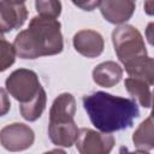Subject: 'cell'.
Wrapping results in <instances>:
<instances>
[{
  "mask_svg": "<svg viewBox=\"0 0 154 154\" xmlns=\"http://www.w3.org/2000/svg\"><path fill=\"white\" fill-rule=\"evenodd\" d=\"M82 101L93 125L105 134L128 129L140 117L137 103L129 97L95 91L84 95Z\"/></svg>",
  "mask_w": 154,
  "mask_h": 154,
  "instance_id": "obj_1",
  "label": "cell"
},
{
  "mask_svg": "<svg viewBox=\"0 0 154 154\" xmlns=\"http://www.w3.org/2000/svg\"><path fill=\"white\" fill-rule=\"evenodd\" d=\"M16 55L22 59H36L63 52L64 40L58 19L35 16L29 26L17 34L13 41Z\"/></svg>",
  "mask_w": 154,
  "mask_h": 154,
  "instance_id": "obj_2",
  "label": "cell"
},
{
  "mask_svg": "<svg viewBox=\"0 0 154 154\" xmlns=\"http://www.w3.org/2000/svg\"><path fill=\"white\" fill-rule=\"evenodd\" d=\"M76 100L72 94L58 95L49 109L48 136L53 144L69 148L75 144L79 129L75 123Z\"/></svg>",
  "mask_w": 154,
  "mask_h": 154,
  "instance_id": "obj_3",
  "label": "cell"
},
{
  "mask_svg": "<svg viewBox=\"0 0 154 154\" xmlns=\"http://www.w3.org/2000/svg\"><path fill=\"white\" fill-rule=\"evenodd\" d=\"M112 43L118 59L124 66L147 57L143 36L134 25H118L112 31Z\"/></svg>",
  "mask_w": 154,
  "mask_h": 154,
  "instance_id": "obj_4",
  "label": "cell"
},
{
  "mask_svg": "<svg viewBox=\"0 0 154 154\" xmlns=\"http://www.w3.org/2000/svg\"><path fill=\"white\" fill-rule=\"evenodd\" d=\"M5 87L6 91L19 101L20 105H26L46 93L36 72L29 69L14 70L6 78Z\"/></svg>",
  "mask_w": 154,
  "mask_h": 154,
  "instance_id": "obj_5",
  "label": "cell"
},
{
  "mask_svg": "<svg viewBox=\"0 0 154 154\" xmlns=\"http://www.w3.org/2000/svg\"><path fill=\"white\" fill-rule=\"evenodd\" d=\"M75 144L79 154H109L116 144V138L111 134L82 128Z\"/></svg>",
  "mask_w": 154,
  "mask_h": 154,
  "instance_id": "obj_6",
  "label": "cell"
},
{
  "mask_svg": "<svg viewBox=\"0 0 154 154\" xmlns=\"http://www.w3.org/2000/svg\"><path fill=\"white\" fill-rule=\"evenodd\" d=\"M35 141L34 130L23 123H12L0 130V144L8 152L29 149Z\"/></svg>",
  "mask_w": 154,
  "mask_h": 154,
  "instance_id": "obj_7",
  "label": "cell"
},
{
  "mask_svg": "<svg viewBox=\"0 0 154 154\" xmlns=\"http://www.w3.org/2000/svg\"><path fill=\"white\" fill-rule=\"evenodd\" d=\"M28 18V8L22 1H0V32L19 29Z\"/></svg>",
  "mask_w": 154,
  "mask_h": 154,
  "instance_id": "obj_8",
  "label": "cell"
},
{
  "mask_svg": "<svg viewBox=\"0 0 154 154\" xmlns=\"http://www.w3.org/2000/svg\"><path fill=\"white\" fill-rule=\"evenodd\" d=\"M136 8V4L130 0H105L100 1L99 10L102 17L112 24H125Z\"/></svg>",
  "mask_w": 154,
  "mask_h": 154,
  "instance_id": "obj_9",
  "label": "cell"
},
{
  "mask_svg": "<svg viewBox=\"0 0 154 154\" xmlns=\"http://www.w3.org/2000/svg\"><path fill=\"white\" fill-rule=\"evenodd\" d=\"M72 43L75 49L87 58H96L101 55L105 48V41L102 35L90 29H84L76 32Z\"/></svg>",
  "mask_w": 154,
  "mask_h": 154,
  "instance_id": "obj_10",
  "label": "cell"
},
{
  "mask_svg": "<svg viewBox=\"0 0 154 154\" xmlns=\"http://www.w3.org/2000/svg\"><path fill=\"white\" fill-rule=\"evenodd\" d=\"M93 81L103 88H112L118 84L123 77V69L116 61L108 60L99 64L93 70Z\"/></svg>",
  "mask_w": 154,
  "mask_h": 154,
  "instance_id": "obj_11",
  "label": "cell"
},
{
  "mask_svg": "<svg viewBox=\"0 0 154 154\" xmlns=\"http://www.w3.org/2000/svg\"><path fill=\"white\" fill-rule=\"evenodd\" d=\"M124 85L126 91L130 94V96L136 103H140L144 108L152 107V91H150L152 85H149L142 79L132 78V77L125 78Z\"/></svg>",
  "mask_w": 154,
  "mask_h": 154,
  "instance_id": "obj_12",
  "label": "cell"
},
{
  "mask_svg": "<svg viewBox=\"0 0 154 154\" xmlns=\"http://www.w3.org/2000/svg\"><path fill=\"white\" fill-rule=\"evenodd\" d=\"M126 73L129 77L138 78L148 83L149 85H153L154 82V61L150 57H144L138 60H135L128 65L124 66Z\"/></svg>",
  "mask_w": 154,
  "mask_h": 154,
  "instance_id": "obj_13",
  "label": "cell"
},
{
  "mask_svg": "<svg viewBox=\"0 0 154 154\" xmlns=\"http://www.w3.org/2000/svg\"><path fill=\"white\" fill-rule=\"evenodd\" d=\"M153 116L149 114L132 135V142L138 150H152L154 148V126H153Z\"/></svg>",
  "mask_w": 154,
  "mask_h": 154,
  "instance_id": "obj_14",
  "label": "cell"
},
{
  "mask_svg": "<svg viewBox=\"0 0 154 154\" xmlns=\"http://www.w3.org/2000/svg\"><path fill=\"white\" fill-rule=\"evenodd\" d=\"M46 102H47V95H46V93H43L34 101H31L26 105H20L19 111H20L22 117L28 122L37 120L42 116V113L46 108Z\"/></svg>",
  "mask_w": 154,
  "mask_h": 154,
  "instance_id": "obj_15",
  "label": "cell"
},
{
  "mask_svg": "<svg viewBox=\"0 0 154 154\" xmlns=\"http://www.w3.org/2000/svg\"><path fill=\"white\" fill-rule=\"evenodd\" d=\"M16 60V51L2 32H0V72L6 71Z\"/></svg>",
  "mask_w": 154,
  "mask_h": 154,
  "instance_id": "obj_16",
  "label": "cell"
},
{
  "mask_svg": "<svg viewBox=\"0 0 154 154\" xmlns=\"http://www.w3.org/2000/svg\"><path fill=\"white\" fill-rule=\"evenodd\" d=\"M35 7H36V11H37L38 16H41V17L57 19L61 13V2L60 1H54V0L42 1V0H37L35 2Z\"/></svg>",
  "mask_w": 154,
  "mask_h": 154,
  "instance_id": "obj_17",
  "label": "cell"
},
{
  "mask_svg": "<svg viewBox=\"0 0 154 154\" xmlns=\"http://www.w3.org/2000/svg\"><path fill=\"white\" fill-rule=\"evenodd\" d=\"M10 108H11V101L8 97V93L5 89L0 88V117L7 114Z\"/></svg>",
  "mask_w": 154,
  "mask_h": 154,
  "instance_id": "obj_18",
  "label": "cell"
},
{
  "mask_svg": "<svg viewBox=\"0 0 154 154\" xmlns=\"http://www.w3.org/2000/svg\"><path fill=\"white\" fill-rule=\"evenodd\" d=\"M100 1H87V2H73V5L83 8L84 11H93L95 7H99Z\"/></svg>",
  "mask_w": 154,
  "mask_h": 154,
  "instance_id": "obj_19",
  "label": "cell"
},
{
  "mask_svg": "<svg viewBox=\"0 0 154 154\" xmlns=\"http://www.w3.org/2000/svg\"><path fill=\"white\" fill-rule=\"evenodd\" d=\"M144 11L148 16H153V13H154V1L153 0L144 2Z\"/></svg>",
  "mask_w": 154,
  "mask_h": 154,
  "instance_id": "obj_20",
  "label": "cell"
},
{
  "mask_svg": "<svg viewBox=\"0 0 154 154\" xmlns=\"http://www.w3.org/2000/svg\"><path fill=\"white\" fill-rule=\"evenodd\" d=\"M118 154H149L148 152H146V150H136V152H130L126 147H124V146H122L120 148H119V153Z\"/></svg>",
  "mask_w": 154,
  "mask_h": 154,
  "instance_id": "obj_21",
  "label": "cell"
},
{
  "mask_svg": "<svg viewBox=\"0 0 154 154\" xmlns=\"http://www.w3.org/2000/svg\"><path fill=\"white\" fill-rule=\"evenodd\" d=\"M153 28V23H149L148 24V26H147V32H146V35H147V38H148V42L152 45L153 43V35H152V29Z\"/></svg>",
  "mask_w": 154,
  "mask_h": 154,
  "instance_id": "obj_22",
  "label": "cell"
},
{
  "mask_svg": "<svg viewBox=\"0 0 154 154\" xmlns=\"http://www.w3.org/2000/svg\"><path fill=\"white\" fill-rule=\"evenodd\" d=\"M43 154H66V153L63 149H52V150H48Z\"/></svg>",
  "mask_w": 154,
  "mask_h": 154,
  "instance_id": "obj_23",
  "label": "cell"
}]
</instances>
